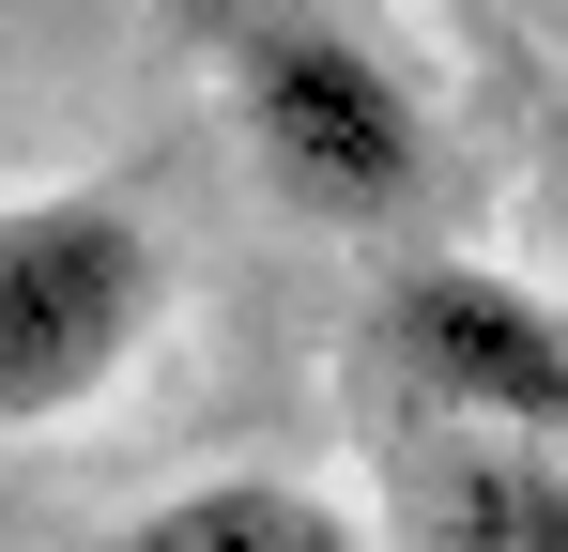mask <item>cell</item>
Masks as SVG:
<instances>
[{"instance_id": "277c9868", "label": "cell", "mask_w": 568, "mask_h": 552, "mask_svg": "<svg viewBox=\"0 0 568 552\" xmlns=\"http://www.w3.org/2000/svg\"><path fill=\"white\" fill-rule=\"evenodd\" d=\"M384 552H568V446L384 430Z\"/></svg>"}, {"instance_id": "7a4b0ae2", "label": "cell", "mask_w": 568, "mask_h": 552, "mask_svg": "<svg viewBox=\"0 0 568 552\" xmlns=\"http://www.w3.org/2000/svg\"><path fill=\"white\" fill-rule=\"evenodd\" d=\"M215 108H231L246 170L277 184L292 215H323V231H399L415 184H430V108H415V78L384 62L338 0H262V16H231Z\"/></svg>"}, {"instance_id": "8992f818", "label": "cell", "mask_w": 568, "mask_h": 552, "mask_svg": "<svg viewBox=\"0 0 568 552\" xmlns=\"http://www.w3.org/2000/svg\"><path fill=\"white\" fill-rule=\"evenodd\" d=\"M0 16H16V0H0Z\"/></svg>"}, {"instance_id": "5b68a950", "label": "cell", "mask_w": 568, "mask_h": 552, "mask_svg": "<svg viewBox=\"0 0 568 552\" xmlns=\"http://www.w3.org/2000/svg\"><path fill=\"white\" fill-rule=\"evenodd\" d=\"M93 552H384V522H354L307 476H185V491L123 507Z\"/></svg>"}, {"instance_id": "6da1fadb", "label": "cell", "mask_w": 568, "mask_h": 552, "mask_svg": "<svg viewBox=\"0 0 568 552\" xmlns=\"http://www.w3.org/2000/svg\"><path fill=\"white\" fill-rule=\"evenodd\" d=\"M170 338V231L123 184H0V446L108 415Z\"/></svg>"}, {"instance_id": "3957f363", "label": "cell", "mask_w": 568, "mask_h": 552, "mask_svg": "<svg viewBox=\"0 0 568 552\" xmlns=\"http://www.w3.org/2000/svg\"><path fill=\"white\" fill-rule=\"evenodd\" d=\"M354 384H369L384 430H538V446H568V307L507 262L430 246V262L369 276Z\"/></svg>"}]
</instances>
